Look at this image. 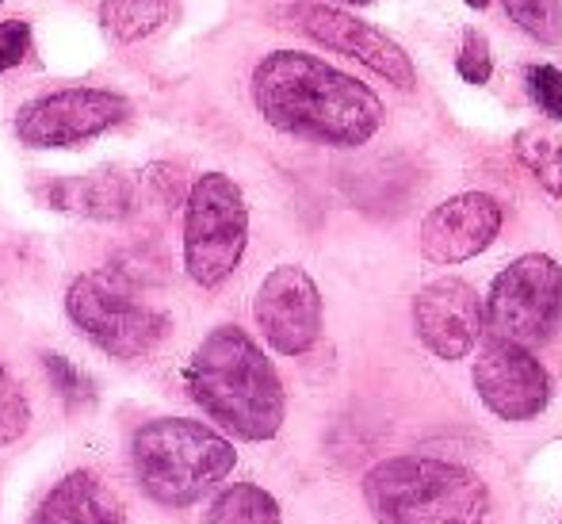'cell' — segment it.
Returning a JSON list of instances; mask_svg holds the SVG:
<instances>
[{
	"label": "cell",
	"instance_id": "6da1fadb",
	"mask_svg": "<svg viewBox=\"0 0 562 524\" xmlns=\"http://www.w3.org/2000/svg\"><path fill=\"white\" fill-rule=\"evenodd\" d=\"M252 100L276 131L326 146H360L383 123V104L368 85L299 51H276L260 62Z\"/></svg>",
	"mask_w": 562,
	"mask_h": 524
},
{
	"label": "cell",
	"instance_id": "7a4b0ae2",
	"mask_svg": "<svg viewBox=\"0 0 562 524\" xmlns=\"http://www.w3.org/2000/svg\"><path fill=\"white\" fill-rule=\"evenodd\" d=\"M192 399L234 436L272 441L283 425V387L272 360L237 325H218L184 371Z\"/></svg>",
	"mask_w": 562,
	"mask_h": 524
},
{
	"label": "cell",
	"instance_id": "3957f363",
	"mask_svg": "<svg viewBox=\"0 0 562 524\" xmlns=\"http://www.w3.org/2000/svg\"><path fill=\"white\" fill-rule=\"evenodd\" d=\"M363 498L379 524H482L486 482L445 459L402 456L371 467Z\"/></svg>",
	"mask_w": 562,
	"mask_h": 524
},
{
	"label": "cell",
	"instance_id": "277c9868",
	"mask_svg": "<svg viewBox=\"0 0 562 524\" xmlns=\"http://www.w3.org/2000/svg\"><path fill=\"white\" fill-rule=\"evenodd\" d=\"M234 444L188 417L149 421L134 436V471L154 502L192 505L234 471Z\"/></svg>",
	"mask_w": 562,
	"mask_h": 524
},
{
	"label": "cell",
	"instance_id": "5b68a950",
	"mask_svg": "<svg viewBox=\"0 0 562 524\" xmlns=\"http://www.w3.org/2000/svg\"><path fill=\"white\" fill-rule=\"evenodd\" d=\"M69 317L85 337L97 341L104 353L119 360H134L157 348L169 333V317L142 299L138 283L119 268L89 272L69 288L66 296Z\"/></svg>",
	"mask_w": 562,
	"mask_h": 524
},
{
	"label": "cell",
	"instance_id": "8992f818",
	"mask_svg": "<svg viewBox=\"0 0 562 524\" xmlns=\"http://www.w3.org/2000/svg\"><path fill=\"white\" fill-rule=\"evenodd\" d=\"M249 242L245 196L223 172L195 180L184 214V265L200 288H218L241 265Z\"/></svg>",
	"mask_w": 562,
	"mask_h": 524
},
{
	"label": "cell",
	"instance_id": "52a82bcc",
	"mask_svg": "<svg viewBox=\"0 0 562 524\" xmlns=\"http://www.w3.org/2000/svg\"><path fill=\"white\" fill-rule=\"evenodd\" d=\"M482 317L494 330V341L520 348L548 345L562 325V265L543 253L513 260L490 288Z\"/></svg>",
	"mask_w": 562,
	"mask_h": 524
},
{
	"label": "cell",
	"instance_id": "ba28073f",
	"mask_svg": "<svg viewBox=\"0 0 562 524\" xmlns=\"http://www.w3.org/2000/svg\"><path fill=\"white\" fill-rule=\"evenodd\" d=\"M126 119V100L104 89H66L31 100L15 115V131L27 146H77L85 138L112 131Z\"/></svg>",
	"mask_w": 562,
	"mask_h": 524
},
{
	"label": "cell",
	"instance_id": "9c48e42d",
	"mask_svg": "<svg viewBox=\"0 0 562 524\" xmlns=\"http://www.w3.org/2000/svg\"><path fill=\"white\" fill-rule=\"evenodd\" d=\"M257 325L265 341L283 356H299L322 333V296L318 283L299 265H283L260 283L257 291Z\"/></svg>",
	"mask_w": 562,
	"mask_h": 524
},
{
	"label": "cell",
	"instance_id": "30bf717a",
	"mask_svg": "<svg viewBox=\"0 0 562 524\" xmlns=\"http://www.w3.org/2000/svg\"><path fill=\"white\" fill-rule=\"evenodd\" d=\"M288 15H291V23H295L299 31H306L311 38L334 46V51L348 54V58L363 62V66L375 69L379 77H386V81L398 85V89H414V81H417L414 62L406 58V51H402L394 38H386L383 31H375L371 23L352 20V15L337 12V8H326V4H295Z\"/></svg>",
	"mask_w": 562,
	"mask_h": 524
},
{
	"label": "cell",
	"instance_id": "8fae6325",
	"mask_svg": "<svg viewBox=\"0 0 562 524\" xmlns=\"http://www.w3.org/2000/svg\"><path fill=\"white\" fill-rule=\"evenodd\" d=\"M479 399L505 421H528L548 406V371L528 348L509 341H490L474 364Z\"/></svg>",
	"mask_w": 562,
	"mask_h": 524
},
{
	"label": "cell",
	"instance_id": "7c38bea8",
	"mask_svg": "<svg viewBox=\"0 0 562 524\" xmlns=\"http://www.w3.org/2000/svg\"><path fill=\"white\" fill-rule=\"evenodd\" d=\"M414 325L429 353L445 356V360H459V356H467L479 345L486 317H482V303L471 283L440 280L429 283L425 291H417Z\"/></svg>",
	"mask_w": 562,
	"mask_h": 524
},
{
	"label": "cell",
	"instance_id": "4fadbf2b",
	"mask_svg": "<svg viewBox=\"0 0 562 524\" xmlns=\"http://www.w3.org/2000/svg\"><path fill=\"white\" fill-rule=\"evenodd\" d=\"M502 230V208L486 192H463L429 211L422 226V253L432 265H459L486 249Z\"/></svg>",
	"mask_w": 562,
	"mask_h": 524
},
{
	"label": "cell",
	"instance_id": "5bb4252c",
	"mask_svg": "<svg viewBox=\"0 0 562 524\" xmlns=\"http://www.w3.org/2000/svg\"><path fill=\"white\" fill-rule=\"evenodd\" d=\"M31 524H123L119 498L92 471H74L43 498Z\"/></svg>",
	"mask_w": 562,
	"mask_h": 524
},
{
	"label": "cell",
	"instance_id": "9a60e30c",
	"mask_svg": "<svg viewBox=\"0 0 562 524\" xmlns=\"http://www.w3.org/2000/svg\"><path fill=\"white\" fill-rule=\"evenodd\" d=\"M43 200L54 211L81 214V219H123L134 208V185L123 172H89V177L50 180L43 188Z\"/></svg>",
	"mask_w": 562,
	"mask_h": 524
},
{
	"label": "cell",
	"instance_id": "2e32d148",
	"mask_svg": "<svg viewBox=\"0 0 562 524\" xmlns=\"http://www.w3.org/2000/svg\"><path fill=\"white\" fill-rule=\"evenodd\" d=\"M177 15V0H104L100 4V27L119 43L154 35L157 27Z\"/></svg>",
	"mask_w": 562,
	"mask_h": 524
},
{
	"label": "cell",
	"instance_id": "e0dca14e",
	"mask_svg": "<svg viewBox=\"0 0 562 524\" xmlns=\"http://www.w3.org/2000/svg\"><path fill=\"white\" fill-rule=\"evenodd\" d=\"M203 524H280V505L268 490L237 482L211 502Z\"/></svg>",
	"mask_w": 562,
	"mask_h": 524
},
{
	"label": "cell",
	"instance_id": "ac0fdd59",
	"mask_svg": "<svg viewBox=\"0 0 562 524\" xmlns=\"http://www.w3.org/2000/svg\"><path fill=\"white\" fill-rule=\"evenodd\" d=\"M513 149H517L520 165H525V169L532 172L555 200H562V138L559 134L520 131L517 142H513Z\"/></svg>",
	"mask_w": 562,
	"mask_h": 524
},
{
	"label": "cell",
	"instance_id": "d6986e66",
	"mask_svg": "<svg viewBox=\"0 0 562 524\" xmlns=\"http://www.w3.org/2000/svg\"><path fill=\"white\" fill-rule=\"evenodd\" d=\"M505 12L517 20L520 31H528L540 43L562 38V0H505Z\"/></svg>",
	"mask_w": 562,
	"mask_h": 524
},
{
	"label": "cell",
	"instance_id": "ffe728a7",
	"mask_svg": "<svg viewBox=\"0 0 562 524\" xmlns=\"http://www.w3.org/2000/svg\"><path fill=\"white\" fill-rule=\"evenodd\" d=\"M27 421H31V410H27V399H23L20 383L0 368V448L20 441V436L27 433Z\"/></svg>",
	"mask_w": 562,
	"mask_h": 524
},
{
	"label": "cell",
	"instance_id": "44dd1931",
	"mask_svg": "<svg viewBox=\"0 0 562 524\" xmlns=\"http://www.w3.org/2000/svg\"><path fill=\"white\" fill-rule=\"evenodd\" d=\"M525 81H528V97L540 104V111H548L551 119H559V123H562V69H555V66H528Z\"/></svg>",
	"mask_w": 562,
	"mask_h": 524
},
{
	"label": "cell",
	"instance_id": "7402d4cb",
	"mask_svg": "<svg viewBox=\"0 0 562 524\" xmlns=\"http://www.w3.org/2000/svg\"><path fill=\"white\" fill-rule=\"evenodd\" d=\"M456 69L467 85H486L490 74H494V58H490V46L479 31H467L463 35V51L456 58Z\"/></svg>",
	"mask_w": 562,
	"mask_h": 524
},
{
	"label": "cell",
	"instance_id": "603a6c76",
	"mask_svg": "<svg viewBox=\"0 0 562 524\" xmlns=\"http://www.w3.org/2000/svg\"><path fill=\"white\" fill-rule=\"evenodd\" d=\"M43 364H46V371H50V383L58 387V394H66V402H89L92 394H97V383H92L85 371H77L69 360L46 353Z\"/></svg>",
	"mask_w": 562,
	"mask_h": 524
},
{
	"label": "cell",
	"instance_id": "cb8c5ba5",
	"mask_svg": "<svg viewBox=\"0 0 562 524\" xmlns=\"http://www.w3.org/2000/svg\"><path fill=\"white\" fill-rule=\"evenodd\" d=\"M31 51V27L23 20H0V74L20 66Z\"/></svg>",
	"mask_w": 562,
	"mask_h": 524
},
{
	"label": "cell",
	"instance_id": "d4e9b609",
	"mask_svg": "<svg viewBox=\"0 0 562 524\" xmlns=\"http://www.w3.org/2000/svg\"><path fill=\"white\" fill-rule=\"evenodd\" d=\"M467 4H471V8H486L490 0H467Z\"/></svg>",
	"mask_w": 562,
	"mask_h": 524
},
{
	"label": "cell",
	"instance_id": "484cf974",
	"mask_svg": "<svg viewBox=\"0 0 562 524\" xmlns=\"http://www.w3.org/2000/svg\"><path fill=\"white\" fill-rule=\"evenodd\" d=\"M345 4H371V0H345Z\"/></svg>",
	"mask_w": 562,
	"mask_h": 524
}]
</instances>
